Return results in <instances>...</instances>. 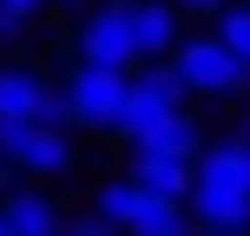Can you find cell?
Returning a JSON list of instances; mask_svg holds the SVG:
<instances>
[{"label": "cell", "mask_w": 250, "mask_h": 236, "mask_svg": "<svg viewBox=\"0 0 250 236\" xmlns=\"http://www.w3.org/2000/svg\"><path fill=\"white\" fill-rule=\"evenodd\" d=\"M0 158H7V171H20V177H60V171H73L79 145L66 138V125L0 118Z\"/></svg>", "instance_id": "1"}, {"label": "cell", "mask_w": 250, "mask_h": 236, "mask_svg": "<svg viewBox=\"0 0 250 236\" xmlns=\"http://www.w3.org/2000/svg\"><path fill=\"white\" fill-rule=\"evenodd\" d=\"M165 59L178 66L185 92H204V99H230V92H244V86H250V66H244V59H237V53H230L217 33L185 39V46H171Z\"/></svg>", "instance_id": "2"}, {"label": "cell", "mask_w": 250, "mask_h": 236, "mask_svg": "<svg viewBox=\"0 0 250 236\" xmlns=\"http://www.w3.org/2000/svg\"><path fill=\"white\" fill-rule=\"evenodd\" d=\"M185 105V79H178V66L171 59H145V73H132V86H125V105H119V118H112V131L132 145L138 131H151L165 112H178Z\"/></svg>", "instance_id": "3"}, {"label": "cell", "mask_w": 250, "mask_h": 236, "mask_svg": "<svg viewBox=\"0 0 250 236\" xmlns=\"http://www.w3.org/2000/svg\"><path fill=\"white\" fill-rule=\"evenodd\" d=\"M125 86H132V66H105V59H79L73 79H66V105H73L79 125L92 131H112L119 105H125Z\"/></svg>", "instance_id": "4"}, {"label": "cell", "mask_w": 250, "mask_h": 236, "mask_svg": "<svg viewBox=\"0 0 250 236\" xmlns=\"http://www.w3.org/2000/svg\"><path fill=\"white\" fill-rule=\"evenodd\" d=\"M191 217H198L204 230H250V190L230 184V177L204 171V164H191Z\"/></svg>", "instance_id": "5"}, {"label": "cell", "mask_w": 250, "mask_h": 236, "mask_svg": "<svg viewBox=\"0 0 250 236\" xmlns=\"http://www.w3.org/2000/svg\"><path fill=\"white\" fill-rule=\"evenodd\" d=\"M79 59H105V66H138L132 46V7L125 0H105L79 20Z\"/></svg>", "instance_id": "6"}, {"label": "cell", "mask_w": 250, "mask_h": 236, "mask_svg": "<svg viewBox=\"0 0 250 236\" xmlns=\"http://www.w3.org/2000/svg\"><path fill=\"white\" fill-rule=\"evenodd\" d=\"M132 7V46L138 59H165L178 46V7L171 0H125Z\"/></svg>", "instance_id": "7"}, {"label": "cell", "mask_w": 250, "mask_h": 236, "mask_svg": "<svg viewBox=\"0 0 250 236\" xmlns=\"http://www.w3.org/2000/svg\"><path fill=\"white\" fill-rule=\"evenodd\" d=\"M0 230L7 236H46V230H60V203L40 197V190H7L0 197Z\"/></svg>", "instance_id": "8"}, {"label": "cell", "mask_w": 250, "mask_h": 236, "mask_svg": "<svg viewBox=\"0 0 250 236\" xmlns=\"http://www.w3.org/2000/svg\"><path fill=\"white\" fill-rule=\"evenodd\" d=\"M53 79L40 66H0V118H40Z\"/></svg>", "instance_id": "9"}, {"label": "cell", "mask_w": 250, "mask_h": 236, "mask_svg": "<svg viewBox=\"0 0 250 236\" xmlns=\"http://www.w3.org/2000/svg\"><path fill=\"white\" fill-rule=\"evenodd\" d=\"M132 177L158 197H185L191 190V158H171V151H132Z\"/></svg>", "instance_id": "10"}, {"label": "cell", "mask_w": 250, "mask_h": 236, "mask_svg": "<svg viewBox=\"0 0 250 236\" xmlns=\"http://www.w3.org/2000/svg\"><path fill=\"white\" fill-rule=\"evenodd\" d=\"M125 230L132 236H178L185 230V197H158V190L138 184V203H132V217H125Z\"/></svg>", "instance_id": "11"}, {"label": "cell", "mask_w": 250, "mask_h": 236, "mask_svg": "<svg viewBox=\"0 0 250 236\" xmlns=\"http://www.w3.org/2000/svg\"><path fill=\"white\" fill-rule=\"evenodd\" d=\"M132 151H171V158H198V125L185 118V105L178 112H165L151 131H138L132 138Z\"/></svg>", "instance_id": "12"}, {"label": "cell", "mask_w": 250, "mask_h": 236, "mask_svg": "<svg viewBox=\"0 0 250 236\" xmlns=\"http://www.w3.org/2000/svg\"><path fill=\"white\" fill-rule=\"evenodd\" d=\"M132 203H138V177H105V184L92 190V217H99L105 230H125Z\"/></svg>", "instance_id": "13"}, {"label": "cell", "mask_w": 250, "mask_h": 236, "mask_svg": "<svg viewBox=\"0 0 250 236\" xmlns=\"http://www.w3.org/2000/svg\"><path fill=\"white\" fill-rule=\"evenodd\" d=\"M204 171H217V177H230V184H244L250 190V138H230V145H217L211 158H198Z\"/></svg>", "instance_id": "14"}, {"label": "cell", "mask_w": 250, "mask_h": 236, "mask_svg": "<svg viewBox=\"0 0 250 236\" xmlns=\"http://www.w3.org/2000/svg\"><path fill=\"white\" fill-rule=\"evenodd\" d=\"M217 39L250 66V7H230V0H224V7H217Z\"/></svg>", "instance_id": "15"}, {"label": "cell", "mask_w": 250, "mask_h": 236, "mask_svg": "<svg viewBox=\"0 0 250 236\" xmlns=\"http://www.w3.org/2000/svg\"><path fill=\"white\" fill-rule=\"evenodd\" d=\"M20 39H26V13L0 7V46H20Z\"/></svg>", "instance_id": "16"}, {"label": "cell", "mask_w": 250, "mask_h": 236, "mask_svg": "<svg viewBox=\"0 0 250 236\" xmlns=\"http://www.w3.org/2000/svg\"><path fill=\"white\" fill-rule=\"evenodd\" d=\"M171 7H178V13H217L224 0H171Z\"/></svg>", "instance_id": "17"}, {"label": "cell", "mask_w": 250, "mask_h": 236, "mask_svg": "<svg viewBox=\"0 0 250 236\" xmlns=\"http://www.w3.org/2000/svg\"><path fill=\"white\" fill-rule=\"evenodd\" d=\"M0 7H13V13H26V20H33L40 7H53V0H0Z\"/></svg>", "instance_id": "18"}, {"label": "cell", "mask_w": 250, "mask_h": 236, "mask_svg": "<svg viewBox=\"0 0 250 236\" xmlns=\"http://www.w3.org/2000/svg\"><path fill=\"white\" fill-rule=\"evenodd\" d=\"M0 184H7V158H0Z\"/></svg>", "instance_id": "19"}]
</instances>
